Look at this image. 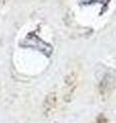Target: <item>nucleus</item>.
Segmentation results:
<instances>
[{
  "label": "nucleus",
  "mask_w": 116,
  "mask_h": 123,
  "mask_svg": "<svg viewBox=\"0 0 116 123\" xmlns=\"http://www.w3.org/2000/svg\"><path fill=\"white\" fill-rule=\"evenodd\" d=\"M95 123H100V121H97V122H95Z\"/></svg>",
  "instance_id": "1"
}]
</instances>
